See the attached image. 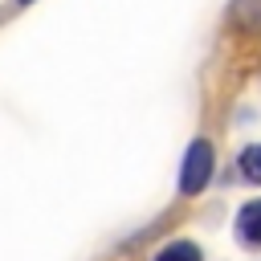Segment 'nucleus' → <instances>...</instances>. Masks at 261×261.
Returning a JSON list of instances; mask_svg holds the SVG:
<instances>
[{
    "label": "nucleus",
    "instance_id": "nucleus-1",
    "mask_svg": "<svg viewBox=\"0 0 261 261\" xmlns=\"http://www.w3.org/2000/svg\"><path fill=\"white\" fill-rule=\"evenodd\" d=\"M212 167H216V151H212V143L196 139V143L184 151V163H179V192H184V196H196V192L212 179Z\"/></svg>",
    "mask_w": 261,
    "mask_h": 261
},
{
    "label": "nucleus",
    "instance_id": "nucleus-2",
    "mask_svg": "<svg viewBox=\"0 0 261 261\" xmlns=\"http://www.w3.org/2000/svg\"><path fill=\"white\" fill-rule=\"evenodd\" d=\"M237 241L249 245V249H261V200H249L241 212H237Z\"/></svg>",
    "mask_w": 261,
    "mask_h": 261
},
{
    "label": "nucleus",
    "instance_id": "nucleus-3",
    "mask_svg": "<svg viewBox=\"0 0 261 261\" xmlns=\"http://www.w3.org/2000/svg\"><path fill=\"white\" fill-rule=\"evenodd\" d=\"M237 171H241V179L261 184V143H253V147H245L237 155Z\"/></svg>",
    "mask_w": 261,
    "mask_h": 261
},
{
    "label": "nucleus",
    "instance_id": "nucleus-4",
    "mask_svg": "<svg viewBox=\"0 0 261 261\" xmlns=\"http://www.w3.org/2000/svg\"><path fill=\"white\" fill-rule=\"evenodd\" d=\"M155 261H204V257H200V249L192 241H171V245H163L155 253Z\"/></svg>",
    "mask_w": 261,
    "mask_h": 261
},
{
    "label": "nucleus",
    "instance_id": "nucleus-5",
    "mask_svg": "<svg viewBox=\"0 0 261 261\" xmlns=\"http://www.w3.org/2000/svg\"><path fill=\"white\" fill-rule=\"evenodd\" d=\"M237 16L245 24H261V0H237Z\"/></svg>",
    "mask_w": 261,
    "mask_h": 261
},
{
    "label": "nucleus",
    "instance_id": "nucleus-6",
    "mask_svg": "<svg viewBox=\"0 0 261 261\" xmlns=\"http://www.w3.org/2000/svg\"><path fill=\"white\" fill-rule=\"evenodd\" d=\"M16 4H33V0H16Z\"/></svg>",
    "mask_w": 261,
    "mask_h": 261
}]
</instances>
